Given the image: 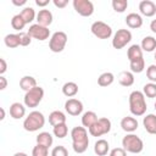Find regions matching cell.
I'll return each instance as SVG.
<instances>
[{"label":"cell","instance_id":"cell-29","mask_svg":"<svg viewBox=\"0 0 156 156\" xmlns=\"http://www.w3.org/2000/svg\"><path fill=\"white\" fill-rule=\"evenodd\" d=\"M113 80H115L113 73H111V72H105V73H102V74L99 76V78H98V84H99L100 87H108V85H111V84L113 83Z\"/></svg>","mask_w":156,"mask_h":156},{"label":"cell","instance_id":"cell-22","mask_svg":"<svg viewBox=\"0 0 156 156\" xmlns=\"http://www.w3.org/2000/svg\"><path fill=\"white\" fill-rule=\"evenodd\" d=\"M118 83L122 87H132L134 84V74L129 71H122L118 74Z\"/></svg>","mask_w":156,"mask_h":156},{"label":"cell","instance_id":"cell-39","mask_svg":"<svg viewBox=\"0 0 156 156\" xmlns=\"http://www.w3.org/2000/svg\"><path fill=\"white\" fill-rule=\"evenodd\" d=\"M20 41H21V46H28L32 41V37L28 34V32H20Z\"/></svg>","mask_w":156,"mask_h":156},{"label":"cell","instance_id":"cell-6","mask_svg":"<svg viewBox=\"0 0 156 156\" xmlns=\"http://www.w3.org/2000/svg\"><path fill=\"white\" fill-rule=\"evenodd\" d=\"M88 130L91 136H101L104 134H107L111 130V121L106 117H101Z\"/></svg>","mask_w":156,"mask_h":156},{"label":"cell","instance_id":"cell-21","mask_svg":"<svg viewBox=\"0 0 156 156\" xmlns=\"http://www.w3.org/2000/svg\"><path fill=\"white\" fill-rule=\"evenodd\" d=\"M127 57H128L129 62L139 60V58H143V50H141L140 45H138V44L130 45L129 49L127 50Z\"/></svg>","mask_w":156,"mask_h":156},{"label":"cell","instance_id":"cell-35","mask_svg":"<svg viewBox=\"0 0 156 156\" xmlns=\"http://www.w3.org/2000/svg\"><path fill=\"white\" fill-rule=\"evenodd\" d=\"M143 94L147 98H156V83H147L143 88Z\"/></svg>","mask_w":156,"mask_h":156},{"label":"cell","instance_id":"cell-27","mask_svg":"<svg viewBox=\"0 0 156 156\" xmlns=\"http://www.w3.org/2000/svg\"><path fill=\"white\" fill-rule=\"evenodd\" d=\"M62 93L67 98H73L78 93V85L74 82H67L62 87Z\"/></svg>","mask_w":156,"mask_h":156},{"label":"cell","instance_id":"cell-42","mask_svg":"<svg viewBox=\"0 0 156 156\" xmlns=\"http://www.w3.org/2000/svg\"><path fill=\"white\" fill-rule=\"evenodd\" d=\"M6 69H7V63H6V61H5V58H0V74L2 76L5 72H6Z\"/></svg>","mask_w":156,"mask_h":156},{"label":"cell","instance_id":"cell-2","mask_svg":"<svg viewBox=\"0 0 156 156\" xmlns=\"http://www.w3.org/2000/svg\"><path fill=\"white\" fill-rule=\"evenodd\" d=\"M146 101L143 91L134 90L129 94V111L133 116H143L146 112Z\"/></svg>","mask_w":156,"mask_h":156},{"label":"cell","instance_id":"cell-47","mask_svg":"<svg viewBox=\"0 0 156 156\" xmlns=\"http://www.w3.org/2000/svg\"><path fill=\"white\" fill-rule=\"evenodd\" d=\"M0 111H1V117H0V119L2 121V119L5 118V110H4L2 107H1V108H0Z\"/></svg>","mask_w":156,"mask_h":156},{"label":"cell","instance_id":"cell-13","mask_svg":"<svg viewBox=\"0 0 156 156\" xmlns=\"http://www.w3.org/2000/svg\"><path fill=\"white\" fill-rule=\"evenodd\" d=\"M139 11L146 17H152L156 13V4L151 0H143L139 2Z\"/></svg>","mask_w":156,"mask_h":156},{"label":"cell","instance_id":"cell-25","mask_svg":"<svg viewBox=\"0 0 156 156\" xmlns=\"http://www.w3.org/2000/svg\"><path fill=\"white\" fill-rule=\"evenodd\" d=\"M140 48L143 51H147V52H151L156 49V39L151 35H147L145 37L143 40H141V44H140Z\"/></svg>","mask_w":156,"mask_h":156},{"label":"cell","instance_id":"cell-15","mask_svg":"<svg viewBox=\"0 0 156 156\" xmlns=\"http://www.w3.org/2000/svg\"><path fill=\"white\" fill-rule=\"evenodd\" d=\"M52 20H54V17H52L51 11H49L46 9H43L37 13V23L43 27H49L52 23Z\"/></svg>","mask_w":156,"mask_h":156},{"label":"cell","instance_id":"cell-40","mask_svg":"<svg viewBox=\"0 0 156 156\" xmlns=\"http://www.w3.org/2000/svg\"><path fill=\"white\" fill-rule=\"evenodd\" d=\"M110 156H127V151L123 147H115L110 151Z\"/></svg>","mask_w":156,"mask_h":156},{"label":"cell","instance_id":"cell-17","mask_svg":"<svg viewBox=\"0 0 156 156\" xmlns=\"http://www.w3.org/2000/svg\"><path fill=\"white\" fill-rule=\"evenodd\" d=\"M143 126L149 134H156V115L149 113L143 118Z\"/></svg>","mask_w":156,"mask_h":156},{"label":"cell","instance_id":"cell-19","mask_svg":"<svg viewBox=\"0 0 156 156\" xmlns=\"http://www.w3.org/2000/svg\"><path fill=\"white\" fill-rule=\"evenodd\" d=\"M66 119H67L66 115H65L62 111H60V110L52 111V112L49 115V123H50L52 127H55V126H57V124L66 123Z\"/></svg>","mask_w":156,"mask_h":156},{"label":"cell","instance_id":"cell-11","mask_svg":"<svg viewBox=\"0 0 156 156\" xmlns=\"http://www.w3.org/2000/svg\"><path fill=\"white\" fill-rule=\"evenodd\" d=\"M28 34L32 38L43 41V40L49 39V37H50V29L48 27H43V26L35 23V24H30V27L28 29Z\"/></svg>","mask_w":156,"mask_h":156},{"label":"cell","instance_id":"cell-30","mask_svg":"<svg viewBox=\"0 0 156 156\" xmlns=\"http://www.w3.org/2000/svg\"><path fill=\"white\" fill-rule=\"evenodd\" d=\"M21 16L23 17V20L26 21V23H27V24H28V23H32V22L34 21V18L37 17L34 9H33V7H30V6L24 7V9L21 11Z\"/></svg>","mask_w":156,"mask_h":156},{"label":"cell","instance_id":"cell-20","mask_svg":"<svg viewBox=\"0 0 156 156\" xmlns=\"http://www.w3.org/2000/svg\"><path fill=\"white\" fill-rule=\"evenodd\" d=\"M110 151V144L105 139H99L94 145V152L98 156H106Z\"/></svg>","mask_w":156,"mask_h":156},{"label":"cell","instance_id":"cell-1","mask_svg":"<svg viewBox=\"0 0 156 156\" xmlns=\"http://www.w3.org/2000/svg\"><path fill=\"white\" fill-rule=\"evenodd\" d=\"M71 138H72V147L74 152L83 154L87 151L89 146V138L85 127H79V126L74 127L71 130Z\"/></svg>","mask_w":156,"mask_h":156},{"label":"cell","instance_id":"cell-44","mask_svg":"<svg viewBox=\"0 0 156 156\" xmlns=\"http://www.w3.org/2000/svg\"><path fill=\"white\" fill-rule=\"evenodd\" d=\"M50 0H35V4L39 6V7H45L46 5H49Z\"/></svg>","mask_w":156,"mask_h":156},{"label":"cell","instance_id":"cell-49","mask_svg":"<svg viewBox=\"0 0 156 156\" xmlns=\"http://www.w3.org/2000/svg\"><path fill=\"white\" fill-rule=\"evenodd\" d=\"M155 60H156V51H155Z\"/></svg>","mask_w":156,"mask_h":156},{"label":"cell","instance_id":"cell-26","mask_svg":"<svg viewBox=\"0 0 156 156\" xmlns=\"http://www.w3.org/2000/svg\"><path fill=\"white\" fill-rule=\"evenodd\" d=\"M4 43L7 48L10 49H15L17 46L21 45V41H20V34H15V33H11V34H7L5 38H4Z\"/></svg>","mask_w":156,"mask_h":156},{"label":"cell","instance_id":"cell-45","mask_svg":"<svg viewBox=\"0 0 156 156\" xmlns=\"http://www.w3.org/2000/svg\"><path fill=\"white\" fill-rule=\"evenodd\" d=\"M11 1H12V4L15 6H23L27 2V0H11Z\"/></svg>","mask_w":156,"mask_h":156},{"label":"cell","instance_id":"cell-7","mask_svg":"<svg viewBox=\"0 0 156 156\" xmlns=\"http://www.w3.org/2000/svg\"><path fill=\"white\" fill-rule=\"evenodd\" d=\"M67 34L65 32H55L49 41V49L52 52H61L67 44Z\"/></svg>","mask_w":156,"mask_h":156},{"label":"cell","instance_id":"cell-9","mask_svg":"<svg viewBox=\"0 0 156 156\" xmlns=\"http://www.w3.org/2000/svg\"><path fill=\"white\" fill-rule=\"evenodd\" d=\"M132 40V33L128 29H118L112 39V46L117 50L123 49Z\"/></svg>","mask_w":156,"mask_h":156},{"label":"cell","instance_id":"cell-50","mask_svg":"<svg viewBox=\"0 0 156 156\" xmlns=\"http://www.w3.org/2000/svg\"><path fill=\"white\" fill-rule=\"evenodd\" d=\"M155 110H156V102H155Z\"/></svg>","mask_w":156,"mask_h":156},{"label":"cell","instance_id":"cell-8","mask_svg":"<svg viewBox=\"0 0 156 156\" xmlns=\"http://www.w3.org/2000/svg\"><path fill=\"white\" fill-rule=\"evenodd\" d=\"M91 33L99 39H108L112 35V28L102 21H95L90 27Z\"/></svg>","mask_w":156,"mask_h":156},{"label":"cell","instance_id":"cell-46","mask_svg":"<svg viewBox=\"0 0 156 156\" xmlns=\"http://www.w3.org/2000/svg\"><path fill=\"white\" fill-rule=\"evenodd\" d=\"M150 29H151L154 33H156V20H152V21H151V23H150Z\"/></svg>","mask_w":156,"mask_h":156},{"label":"cell","instance_id":"cell-18","mask_svg":"<svg viewBox=\"0 0 156 156\" xmlns=\"http://www.w3.org/2000/svg\"><path fill=\"white\" fill-rule=\"evenodd\" d=\"M26 105H22L21 102H13L10 106V116L13 119H21L26 115Z\"/></svg>","mask_w":156,"mask_h":156},{"label":"cell","instance_id":"cell-48","mask_svg":"<svg viewBox=\"0 0 156 156\" xmlns=\"http://www.w3.org/2000/svg\"><path fill=\"white\" fill-rule=\"evenodd\" d=\"M13 156H28L26 152H16V154H13Z\"/></svg>","mask_w":156,"mask_h":156},{"label":"cell","instance_id":"cell-38","mask_svg":"<svg viewBox=\"0 0 156 156\" xmlns=\"http://www.w3.org/2000/svg\"><path fill=\"white\" fill-rule=\"evenodd\" d=\"M51 156H68V151L65 146L62 145H57L52 149L51 151Z\"/></svg>","mask_w":156,"mask_h":156},{"label":"cell","instance_id":"cell-16","mask_svg":"<svg viewBox=\"0 0 156 156\" xmlns=\"http://www.w3.org/2000/svg\"><path fill=\"white\" fill-rule=\"evenodd\" d=\"M126 23L129 28L132 29H138L143 26V17L139 15V13H135V12H132V13H128L127 17H126Z\"/></svg>","mask_w":156,"mask_h":156},{"label":"cell","instance_id":"cell-32","mask_svg":"<svg viewBox=\"0 0 156 156\" xmlns=\"http://www.w3.org/2000/svg\"><path fill=\"white\" fill-rule=\"evenodd\" d=\"M129 67L133 73H141L145 68V61H144V58L132 61V62H129Z\"/></svg>","mask_w":156,"mask_h":156},{"label":"cell","instance_id":"cell-5","mask_svg":"<svg viewBox=\"0 0 156 156\" xmlns=\"http://www.w3.org/2000/svg\"><path fill=\"white\" fill-rule=\"evenodd\" d=\"M43 98H44V89L37 85L35 88L30 89L29 91L24 94L23 101H24L26 107H37L41 102Z\"/></svg>","mask_w":156,"mask_h":156},{"label":"cell","instance_id":"cell-43","mask_svg":"<svg viewBox=\"0 0 156 156\" xmlns=\"http://www.w3.org/2000/svg\"><path fill=\"white\" fill-rule=\"evenodd\" d=\"M7 87V80L4 76H0V90H4Z\"/></svg>","mask_w":156,"mask_h":156},{"label":"cell","instance_id":"cell-34","mask_svg":"<svg viewBox=\"0 0 156 156\" xmlns=\"http://www.w3.org/2000/svg\"><path fill=\"white\" fill-rule=\"evenodd\" d=\"M112 9L116 11V12H124L128 7V1L127 0H112Z\"/></svg>","mask_w":156,"mask_h":156},{"label":"cell","instance_id":"cell-24","mask_svg":"<svg viewBox=\"0 0 156 156\" xmlns=\"http://www.w3.org/2000/svg\"><path fill=\"white\" fill-rule=\"evenodd\" d=\"M98 119L99 118H98V116H96V113L94 111H87L82 116V124H83V127L89 129L94 123H96Z\"/></svg>","mask_w":156,"mask_h":156},{"label":"cell","instance_id":"cell-12","mask_svg":"<svg viewBox=\"0 0 156 156\" xmlns=\"http://www.w3.org/2000/svg\"><path fill=\"white\" fill-rule=\"evenodd\" d=\"M65 110L71 116H79L83 112V104L80 100L71 98L65 102Z\"/></svg>","mask_w":156,"mask_h":156},{"label":"cell","instance_id":"cell-28","mask_svg":"<svg viewBox=\"0 0 156 156\" xmlns=\"http://www.w3.org/2000/svg\"><path fill=\"white\" fill-rule=\"evenodd\" d=\"M52 143H54V138L49 132H41L37 135V144L50 147L52 145Z\"/></svg>","mask_w":156,"mask_h":156},{"label":"cell","instance_id":"cell-4","mask_svg":"<svg viewBox=\"0 0 156 156\" xmlns=\"http://www.w3.org/2000/svg\"><path fill=\"white\" fill-rule=\"evenodd\" d=\"M122 146L127 152L130 154H140L144 149V143L143 140L133 133H128L126 136L122 139Z\"/></svg>","mask_w":156,"mask_h":156},{"label":"cell","instance_id":"cell-33","mask_svg":"<svg viewBox=\"0 0 156 156\" xmlns=\"http://www.w3.org/2000/svg\"><path fill=\"white\" fill-rule=\"evenodd\" d=\"M52 132H54V135H55V136H57L58 139H62V138L67 136L68 127H67V124H66V123L57 124V126H55V127H54Z\"/></svg>","mask_w":156,"mask_h":156},{"label":"cell","instance_id":"cell-36","mask_svg":"<svg viewBox=\"0 0 156 156\" xmlns=\"http://www.w3.org/2000/svg\"><path fill=\"white\" fill-rule=\"evenodd\" d=\"M48 154H49V147L40 144H37L32 150V156H48Z\"/></svg>","mask_w":156,"mask_h":156},{"label":"cell","instance_id":"cell-37","mask_svg":"<svg viewBox=\"0 0 156 156\" xmlns=\"http://www.w3.org/2000/svg\"><path fill=\"white\" fill-rule=\"evenodd\" d=\"M146 77L151 83H156V65H150L146 68Z\"/></svg>","mask_w":156,"mask_h":156},{"label":"cell","instance_id":"cell-23","mask_svg":"<svg viewBox=\"0 0 156 156\" xmlns=\"http://www.w3.org/2000/svg\"><path fill=\"white\" fill-rule=\"evenodd\" d=\"M35 87H37V79L32 76H24L20 80V88L22 90H24L26 93L29 91L30 89L35 88Z\"/></svg>","mask_w":156,"mask_h":156},{"label":"cell","instance_id":"cell-31","mask_svg":"<svg viewBox=\"0 0 156 156\" xmlns=\"http://www.w3.org/2000/svg\"><path fill=\"white\" fill-rule=\"evenodd\" d=\"M26 24H27V23H26V21L23 20V17L21 16V13L15 15V16L12 17V20H11V26H12V28H13L15 30L22 32V29L24 28Z\"/></svg>","mask_w":156,"mask_h":156},{"label":"cell","instance_id":"cell-10","mask_svg":"<svg viewBox=\"0 0 156 156\" xmlns=\"http://www.w3.org/2000/svg\"><path fill=\"white\" fill-rule=\"evenodd\" d=\"M73 7L83 17H90L94 13V4L90 0H73Z\"/></svg>","mask_w":156,"mask_h":156},{"label":"cell","instance_id":"cell-14","mask_svg":"<svg viewBox=\"0 0 156 156\" xmlns=\"http://www.w3.org/2000/svg\"><path fill=\"white\" fill-rule=\"evenodd\" d=\"M138 126H139V123H138L136 118H134L132 116H127L121 119V128L127 133L135 132L138 129Z\"/></svg>","mask_w":156,"mask_h":156},{"label":"cell","instance_id":"cell-3","mask_svg":"<svg viewBox=\"0 0 156 156\" xmlns=\"http://www.w3.org/2000/svg\"><path fill=\"white\" fill-rule=\"evenodd\" d=\"M45 124V117L39 111H32L23 121V128L27 132H37Z\"/></svg>","mask_w":156,"mask_h":156},{"label":"cell","instance_id":"cell-41","mask_svg":"<svg viewBox=\"0 0 156 156\" xmlns=\"http://www.w3.org/2000/svg\"><path fill=\"white\" fill-rule=\"evenodd\" d=\"M52 2H54V5H55L56 7H58V9H63V7L67 6L68 0H54Z\"/></svg>","mask_w":156,"mask_h":156}]
</instances>
